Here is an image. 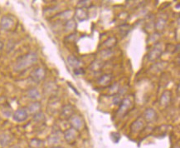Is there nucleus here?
I'll return each instance as SVG.
<instances>
[{"instance_id": "obj_1", "label": "nucleus", "mask_w": 180, "mask_h": 148, "mask_svg": "<svg viewBox=\"0 0 180 148\" xmlns=\"http://www.w3.org/2000/svg\"><path fill=\"white\" fill-rule=\"evenodd\" d=\"M37 55L35 52H28L17 58L15 63L14 68L16 71H22L28 67H31L37 62Z\"/></svg>"}, {"instance_id": "obj_2", "label": "nucleus", "mask_w": 180, "mask_h": 148, "mask_svg": "<svg viewBox=\"0 0 180 148\" xmlns=\"http://www.w3.org/2000/svg\"><path fill=\"white\" fill-rule=\"evenodd\" d=\"M45 74H46L45 70L42 67H37L34 71H32V72L31 73V78L35 82H40L44 79Z\"/></svg>"}, {"instance_id": "obj_3", "label": "nucleus", "mask_w": 180, "mask_h": 148, "mask_svg": "<svg viewBox=\"0 0 180 148\" xmlns=\"http://www.w3.org/2000/svg\"><path fill=\"white\" fill-rule=\"evenodd\" d=\"M163 52V49H162V47H161L160 43H157L156 46L154 47L153 49L151 50L149 53V59L150 61H154V60L158 59L160 57V55Z\"/></svg>"}, {"instance_id": "obj_4", "label": "nucleus", "mask_w": 180, "mask_h": 148, "mask_svg": "<svg viewBox=\"0 0 180 148\" xmlns=\"http://www.w3.org/2000/svg\"><path fill=\"white\" fill-rule=\"evenodd\" d=\"M28 114H27V110H25L23 108L17 109V111L13 113V119L16 121L21 122V121H24L25 120H27Z\"/></svg>"}, {"instance_id": "obj_5", "label": "nucleus", "mask_w": 180, "mask_h": 148, "mask_svg": "<svg viewBox=\"0 0 180 148\" xmlns=\"http://www.w3.org/2000/svg\"><path fill=\"white\" fill-rule=\"evenodd\" d=\"M14 24L15 21L13 17H10V16H4L1 20V26L5 30H10L12 28Z\"/></svg>"}, {"instance_id": "obj_6", "label": "nucleus", "mask_w": 180, "mask_h": 148, "mask_svg": "<svg viewBox=\"0 0 180 148\" xmlns=\"http://www.w3.org/2000/svg\"><path fill=\"white\" fill-rule=\"evenodd\" d=\"M77 130H75L72 127L70 129H67V131L64 132V137L68 143H73L76 141V139H77Z\"/></svg>"}, {"instance_id": "obj_7", "label": "nucleus", "mask_w": 180, "mask_h": 148, "mask_svg": "<svg viewBox=\"0 0 180 148\" xmlns=\"http://www.w3.org/2000/svg\"><path fill=\"white\" fill-rule=\"evenodd\" d=\"M71 124H72V128H74L75 130H80L83 126V121L79 116L73 115L71 117Z\"/></svg>"}, {"instance_id": "obj_8", "label": "nucleus", "mask_w": 180, "mask_h": 148, "mask_svg": "<svg viewBox=\"0 0 180 148\" xmlns=\"http://www.w3.org/2000/svg\"><path fill=\"white\" fill-rule=\"evenodd\" d=\"M74 113V108L71 105H67L62 107V116L63 118H71Z\"/></svg>"}, {"instance_id": "obj_9", "label": "nucleus", "mask_w": 180, "mask_h": 148, "mask_svg": "<svg viewBox=\"0 0 180 148\" xmlns=\"http://www.w3.org/2000/svg\"><path fill=\"white\" fill-rule=\"evenodd\" d=\"M171 96H172V94H171L170 91L166 90V91H163L160 98L161 106H168L171 101Z\"/></svg>"}, {"instance_id": "obj_10", "label": "nucleus", "mask_w": 180, "mask_h": 148, "mask_svg": "<svg viewBox=\"0 0 180 148\" xmlns=\"http://www.w3.org/2000/svg\"><path fill=\"white\" fill-rule=\"evenodd\" d=\"M130 100H129L128 98L124 99L123 101H122V103H121V107L119 108L118 111V112L120 113L121 116L124 115L126 111H128L129 107H130Z\"/></svg>"}, {"instance_id": "obj_11", "label": "nucleus", "mask_w": 180, "mask_h": 148, "mask_svg": "<svg viewBox=\"0 0 180 148\" xmlns=\"http://www.w3.org/2000/svg\"><path fill=\"white\" fill-rule=\"evenodd\" d=\"M155 116H156L155 111L151 108L147 109V110L144 111V119H145L147 121H149V122L154 121V120L155 119Z\"/></svg>"}, {"instance_id": "obj_12", "label": "nucleus", "mask_w": 180, "mask_h": 148, "mask_svg": "<svg viewBox=\"0 0 180 148\" xmlns=\"http://www.w3.org/2000/svg\"><path fill=\"white\" fill-rule=\"evenodd\" d=\"M76 16L80 21H83V20L87 18V12L83 7L77 8V11H76Z\"/></svg>"}, {"instance_id": "obj_13", "label": "nucleus", "mask_w": 180, "mask_h": 148, "mask_svg": "<svg viewBox=\"0 0 180 148\" xmlns=\"http://www.w3.org/2000/svg\"><path fill=\"white\" fill-rule=\"evenodd\" d=\"M143 126H144L143 120L141 118H139L138 120H136V121L134 122L132 126H131V129H132V131H138L143 128Z\"/></svg>"}, {"instance_id": "obj_14", "label": "nucleus", "mask_w": 180, "mask_h": 148, "mask_svg": "<svg viewBox=\"0 0 180 148\" xmlns=\"http://www.w3.org/2000/svg\"><path fill=\"white\" fill-rule=\"evenodd\" d=\"M111 79H112L111 75H110V74H105V75H103V76H101V78L99 79L98 82L101 84V85L106 86V85H107V84H109L111 82Z\"/></svg>"}, {"instance_id": "obj_15", "label": "nucleus", "mask_w": 180, "mask_h": 148, "mask_svg": "<svg viewBox=\"0 0 180 148\" xmlns=\"http://www.w3.org/2000/svg\"><path fill=\"white\" fill-rule=\"evenodd\" d=\"M41 108V104L37 101H35V102H32V104H30L28 106V111L32 113H37V111H39V109Z\"/></svg>"}, {"instance_id": "obj_16", "label": "nucleus", "mask_w": 180, "mask_h": 148, "mask_svg": "<svg viewBox=\"0 0 180 148\" xmlns=\"http://www.w3.org/2000/svg\"><path fill=\"white\" fill-rule=\"evenodd\" d=\"M67 61H68V63H69L72 67H74L76 68H78V67L81 64V62H80L79 60L77 59V57H73V56H70L67 58Z\"/></svg>"}, {"instance_id": "obj_17", "label": "nucleus", "mask_w": 180, "mask_h": 148, "mask_svg": "<svg viewBox=\"0 0 180 148\" xmlns=\"http://www.w3.org/2000/svg\"><path fill=\"white\" fill-rule=\"evenodd\" d=\"M27 96L30 97L31 99H34V100H36V99L39 98L40 97V93L37 89L35 88L30 89L29 91H27Z\"/></svg>"}, {"instance_id": "obj_18", "label": "nucleus", "mask_w": 180, "mask_h": 148, "mask_svg": "<svg viewBox=\"0 0 180 148\" xmlns=\"http://www.w3.org/2000/svg\"><path fill=\"white\" fill-rule=\"evenodd\" d=\"M29 146L31 148H42L43 146V142L39 139H33L30 142Z\"/></svg>"}, {"instance_id": "obj_19", "label": "nucleus", "mask_w": 180, "mask_h": 148, "mask_svg": "<svg viewBox=\"0 0 180 148\" xmlns=\"http://www.w3.org/2000/svg\"><path fill=\"white\" fill-rule=\"evenodd\" d=\"M10 139L7 135H2L0 137V143L2 144V146H6L9 142Z\"/></svg>"}, {"instance_id": "obj_20", "label": "nucleus", "mask_w": 180, "mask_h": 148, "mask_svg": "<svg viewBox=\"0 0 180 148\" xmlns=\"http://www.w3.org/2000/svg\"><path fill=\"white\" fill-rule=\"evenodd\" d=\"M76 27V23L73 20H71L69 22H67V24H66V29H69V31L71 30H73Z\"/></svg>"}, {"instance_id": "obj_21", "label": "nucleus", "mask_w": 180, "mask_h": 148, "mask_svg": "<svg viewBox=\"0 0 180 148\" xmlns=\"http://www.w3.org/2000/svg\"><path fill=\"white\" fill-rule=\"evenodd\" d=\"M74 73L76 75H80V74H83L84 73V70L82 68H75Z\"/></svg>"}, {"instance_id": "obj_22", "label": "nucleus", "mask_w": 180, "mask_h": 148, "mask_svg": "<svg viewBox=\"0 0 180 148\" xmlns=\"http://www.w3.org/2000/svg\"><path fill=\"white\" fill-rule=\"evenodd\" d=\"M2 47H3V44H2V42H0V51L2 50Z\"/></svg>"}, {"instance_id": "obj_23", "label": "nucleus", "mask_w": 180, "mask_h": 148, "mask_svg": "<svg viewBox=\"0 0 180 148\" xmlns=\"http://www.w3.org/2000/svg\"><path fill=\"white\" fill-rule=\"evenodd\" d=\"M12 148H21V147H20V146H14V147Z\"/></svg>"}]
</instances>
